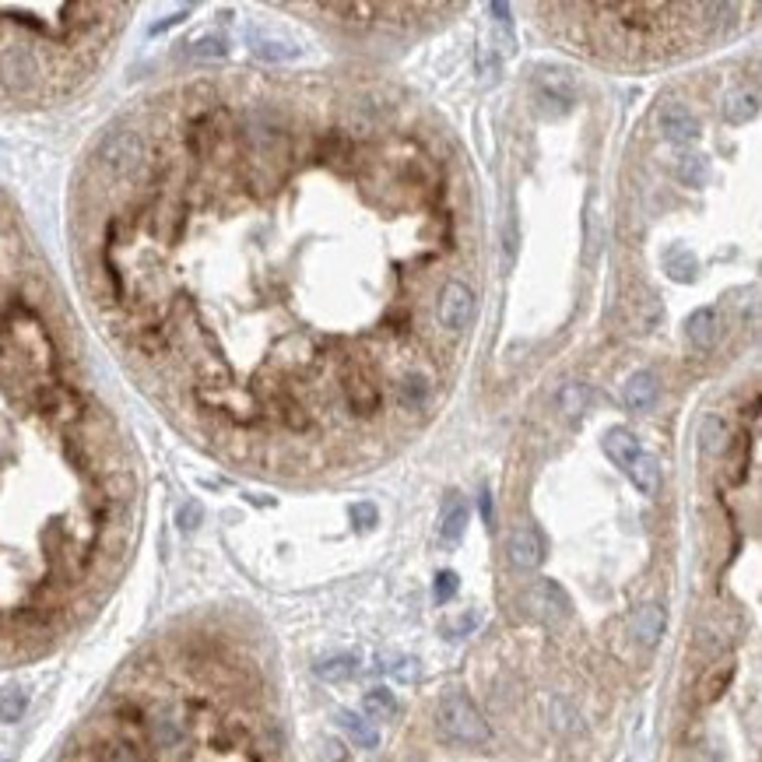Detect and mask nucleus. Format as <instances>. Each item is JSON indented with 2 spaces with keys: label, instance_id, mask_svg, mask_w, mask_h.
<instances>
[{
  "label": "nucleus",
  "instance_id": "9",
  "mask_svg": "<svg viewBox=\"0 0 762 762\" xmlns=\"http://www.w3.org/2000/svg\"><path fill=\"white\" fill-rule=\"evenodd\" d=\"M632 636H636V643L639 646H654V643H661V636H664V625H668V612L661 608V605H643L636 615H632Z\"/></svg>",
  "mask_w": 762,
  "mask_h": 762
},
{
  "label": "nucleus",
  "instance_id": "22",
  "mask_svg": "<svg viewBox=\"0 0 762 762\" xmlns=\"http://www.w3.org/2000/svg\"><path fill=\"white\" fill-rule=\"evenodd\" d=\"M675 176H678V183H686V187H702V183H706V176H710L706 158H702V155H695V151L678 155V162H675Z\"/></svg>",
  "mask_w": 762,
  "mask_h": 762
},
{
  "label": "nucleus",
  "instance_id": "12",
  "mask_svg": "<svg viewBox=\"0 0 762 762\" xmlns=\"http://www.w3.org/2000/svg\"><path fill=\"white\" fill-rule=\"evenodd\" d=\"M355 140L341 134V131H331L317 140V158L327 162V165H341V169H351L355 165Z\"/></svg>",
  "mask_w": 762,
  "mask_h": 762
},
{
  "label": "nucleus",
  "instance_id": "5",
  "mask_svg": "<svg viewBox=\"0 0 762 762\" xmlns=\"http://www.w3.org/2000/svg\"><path fill=\"white\" fill-rule=\"evenodd\" d=\"M475 309H478V299L471 292V285L464 281H446L443 292H439V324L446 331H468L471 320H475Z\"/></svg>",
  "mask_w": 762,
  "mask_h": 762
},
{
  "label": "nucleus",
  "instance_id": "17",
  "mask_svg": "<svg viewBox=\"0 0 762 762\" xmlns=\"http://www.w3.org/2000/svg\"><path fill=\"white\" fill-rule=\"evenodd\" d=\"M429 394H432V383H429L425 373H405L401 383H397V401H401V408H408V412H418V408L429 401Z\"/></svg>",
  "mask_w": 762,
  "mask_h": 762
},
{
  "label": "nucleus",
  "instance_id": "31",
  "mask_svg": "<svg viewBox=\"0 0 762 762\" xmlns=\"http://www.w3.org/2000/svg\"><path fill=\"white\" fill-rule=\"evenodd\" d=\"M478 509H482L485 527L492 531V527H495V502H492V492H482V495H478Z\"/></svg>",
  "mask_w": 762,
  "mask_h": 762
},
{
  "label": "nucleus",
  "instance_id": "10",
  "mask_svg": "<svg viewBox=\"0 0 762 762\" xmlns=\"http://www.w3.org/2000/svg\"><path fill=\"white\" fill-rule=\"evenodd\" d=\"M464 531H468V502L457 492H450L443 502V517H439V538L446 545H457L464 538Z\"/></svg>",
  "mask_w": 762,
  "mask_h": 762
},
{
  "label": "nucleus",
  "instance_id": "28",
  "mask_svg": "<svg viewBox=\"0 0 762 762\" xmlns=\"http://www.w3.org/2000/svg\"><path fill=\"white\" fill-rule=\"evenodd\" d=\"M351 524L358 531H373L380 524V509L373 502H351Z\"/></svg>",
  "mask_w": 762,
  "mask_h": 762
},
{
  "label": "nucleus",
  "instance_id": "26",
  "mask_svg": "<svg viewBox=\"0 0 762 762\" xmlns=\"http://www.w3.org/2000/svg\"><path fill=\"white\" fill-rule=\"evenodd\" d=\"M587 401H590V390L583 387V383H565V390L558 394V408H562V415H580L583 408H587Z\"/></svg>",
  "mask_w": 762,
  "mask_h": 762
},
{
  "label": "nucleus",
  "instance_id": "30",
  "mask_svg": "<svg viewBox=\"0 0 762 762\" xmlns=\"http://www.w3.org/2000/svg\"><path fill=\"white\" fill-rule=\"evenodd\" d=\"M394 678H401V682H415V678H418V661H415V657H408V661L401 657V661L394 664Z\"/></svg>",
  "mask_w": 762,
  "mask_h": 762
},
{
  "label": "nucleus",
  "instance_id": "11",
  "mask_svg": "<svg viewBox=\"0 0 762 762\" xmlns=\"http://www.w3.org/2000/svg\"><path fill=\"white\" fill-rule=\"evenodd\" d=\"M605 453H608L612 464H619L622 471H629V464L643 453V446H639V439L625 425H615V429L605 432Z\"/></svg>",
  "mask_w": 762,
  "mask_h": 762
},
{
  "label": "nucleus",
  "instance_id": "6",
  "mask_svg": "<svg viewBox=\"0 0 762 762\" xmlns=\"http://www.w3.org/2000/svg\"><path fill=\"white\" fill-rule=\"evenodd\" d=\"M520 605L527 608L531 619H541V622H558V619L569 615V598H565V590H562L558 583H552V580L531 583V587L524 590Z\"/></svg>",
  "mask_w": 762,
  "mask_h": 762
},
{
  "label": "nucleus",
  "instance_id": "14",
  "mask_svg": "<svg viewBox=\"0 0 762 762\" xmlns=\"http://www.w3.org/2000/svg\"><path fill=\"white\" fill-rule=\"evenodd\" d=\"M717 331H720V317H717V309H710V306L695 309L693 317H689V324H686L689 341H693L695 348H702V351L717 341Z\"/></svg>",
  "mask_w": 762,
  "mask_h": 762
},
{
  "label": "nucleus",
  "instance_id": "19",
  "mask_svg": "<svg viewBox=\"0 0 762 762\" xmlns=\"http://www.w3.org/2000/svg\"><path fill=\"white\" fill-rule=\"evenodd\" d=\"M664 268H668V277H671V281H682V285L699 277V261H695L686 246H671L668 257H664Z\"/></svg>",
  "mask_w": 762,
  "mask_h": 762
},
{
  "label": "nucleus",
  "instance_id": "32",
  "mask_svg": "<svg viewBox=\"0 0 762 762\" xmlns=\"http://www.w3.org/2000/svg\"><path fill=\"white\" fill-rule=\"evenodd\" d=\"M506 264H513V253H517V229H513V211H509V218H506Z\"/></svg>",
  "mask_w": 762,
  "mask_h": 762
},
{
  "label": "nucleus",
  "instance_id": "20",
  "mask_svg": "<svg viewBox=\"0 0 762 762\" xmlns=\"http://www.w3.org/2000/svg\"><path fill=\"white\" fill-rule=\"evenodd\" d=\"M727 425H724V418L710 415L702 421V429H699V446H702V453H724L727 450Z\"/></svg>",
  "mask_w": 762,
  "mask_h": 762
},
{
  "label": "nucleus",
  "instance_id": "23",
  "mask_svg": "<svg viewBox=\"0 0 762 762\" xmlns=\"http://www.w3.org/2000/svg\"><path fill=\"white\" fill-rule=\"evenodd\" d=\"M362 706H365V713L373 720H394L397 717V699H394L390 689H369L365 699H362Z\"/></svg>",
  "mask_w": 762,
  "mask_h": 762
},
{
  "label": "nucleus",
  "instance_id": "15",
  "mask_svg": "<svg viewBox=\"0 0 762 762\" xmlns=\"http://www.w3.org/2000/svg\"><path fill=\"white\" fill-rule=\"evenodd\" d=\"M759 116V92L756 88H742V92H731L727 102H724V120L727 124H752Z\"/></svg>",
  "mask_w": 762,
  "mask_h": 762
},
{
  "label": "nucleus",
  "instance_id": "2",
  "mask_svg": "<svg viewBox=\"0 0 762 762\" xmlns=\"http://www.w3.org/2000/svg\"><path fill=\"white\" fill-rule=\"evenodd\" d=\"M124 7L46 4L0 7V99H25L92 68Z\"/></svg>",
  "mask_w": 762,
  "mask_h": 762
},
{
  "label": "nucleus",
  "instance_id": "24",
  "mask_svg": "<svg viewBox=\"0 0 762 762\" xmlns=\"http://www.w3.org/2000/svg\"><path fill=\"white\" fill-rule=\"evenodd\" d=\"M355 668H358V661L351 654H338V657H327V661L317 664V678H324V682H345V678L355 675Z\"/></svg>",
  "mask_w": 762,
  "mask_h": 762
},
{
  "label": "nucleus",
  "instance_id": "25",
  "mask_svg": "<svg viewBox=\"0 0 762 762\" xmlns=\"http://www.w3.org/2000/svg\"><path fill=\"white\" fill-rule=\"evenodd\" d=\"M25 706H28L25 693H21L18 686H7V689L0 693V720H4V724H14V720H21Z\"/></svg>",
  "mask_w": 762,
  "mask_h": 762
},
{
  "label": "nucleus",
  "instance_id": "35",
  "mask_svg": "<svg viewBox=\"0 0 762 762\" xmlns=\"http://www.w3.org/2000/svg\"><path fill=\"white\" fill-rule=\"evenodd\" d=\"M324 749L331 752V762H345V749L338 742H324Z\"/></svg>",
  "mask_w": 762,
  "mask_h": 762
},
{
  "label": "nucleus",
  "instance_id": "18",
  "mask_svg": "<svg viewBox=\"0 0 762 762\" xmlns=\"http://www.w3.org/2000/svg\"><path fill=\"white\" fill-rule=\"evenodd\" d=\"M338 724H341V731L351 738V745H358V749H376V745H380V731H376L365 717L341 710V713H338Z\"/></svg>",
  "mask_w": 762,
  "mask_h": 762
},
{
  "label": "nucleus",
  "instance_id": "29",
  "mask_svg": "<svg viewBox=\"0 0 762 762\" xmlns=\"http://www.w3.org/2000/svg\"><path fill=\"white\" fill-rule=\"evenodd\" d=\"M475 625H478V612H468V615H457L453 622L443 625V632L446 636H468V632H475Z\"/></svg>",
  "mask_w": 762,
  "mask_h": 762
},
{
  "label": "nucleus",
  "instance_id": "3",
  "mask_svg": "<svg viewBox=\"0 0 762 762\" xmlns=\"http://www.w3.org/2000/svg\"><path fill=\"white\" fill-rule=\"evenodd\" d=\"M436 727L446 742L464 745V749H482L488 745L492 731H488L482 710L471 702L468 693H446L436 706Z\"/></svg>",
  "mask_w": 762,
  "mask_h": 762
},
{
  "label": "nucleus",
  "instance_id": "13",
  "mask_svg": "<svg viewBox=\"0 0 762 762\" xmlns=\"http://www.w3.org/2000/svg\"><path fill=\"white\" fill-rule=\"evenodd\" d=\"M657 401V376L654 373H632L629 380H625V405L632 408V412H646L650 405Z\"/></svg>",
  "mask_w": 762,
  "mask_h": 762
},
{
  "label": "nucleus",
  "instance_id": "21",
  "mask_svg": "<svg viewBox=\"0 0 762 762\" xmlns=\"http://www.w3.org/2000/svg\"><path fill=\"white\" fill-rule=\"evenodd\" d=\"M731 678H734V661H724V664H713L710 671H706V678H702V702H713V699H720L724 689L731 686Z\"/></svg>",
  "mask_w": 762,
  "mask_h": 762
},
{
  "label": "nucleus",
  "instance_id": "7",
  "mask_svg": "<svg viewBox=\"0 0 762 762\" xmlns=\"http://www.w3.org/2000/svg\"><path fill=\"white\" fill-rule=\"evenodd\" d=\"M506 552H509V562H513L517 569H538V565L545 562L549 545H545V534H541L534 524H524V527H517V531L509 534Z\"/></svg>",
  "mask_w": 762,
  "mask_h": 762
},
{
  "label": "nucleus",
  "instance_id": "34",
  "mask_svg": "<svg viewBox=\"0 0 762 762\" xmlns=\"http://www.w3.org/2000/svg\"><path fill=\"white\" fill-rule=\"evenodd\" d=\"M197 520H201V509H197V506H187V509L180 513V524H183L187 531H190V527H197Z\"/></svg>",
  "mask_w": 762,
  "mask_h": 762
},
{
  "label": "nucleus",
  "instance_id": "27",
  "mask_svg": "<svg viewBox=\"0 0 762 762\" xmlns=\"http://www.w3.org/2000/svg\"><path fill=\"white\" fill-rule=\"evenodd\" d=\"M457 573L453 569H443V573H436V583H432V598H436V605H446L453 594H457Z\"/></svg>",
  "mask_w": 762,
  "mask_h": 762
},
{
  "label": "nucleus",
  "instance_id": "8",
  "mask_svg": "<svg viewBox=\"0 0 762 762\" xmlns=\"http://www.w3.org/2000/svg\"><path fill=\"white\" fill-rule=\"evenodd\" d=\"M657 124H661V134L675 144H689V140L699 138V120L682 102H664L657 113Z\"/></svg>",
  "mask_w": 762,
  "mask_h": 762
},
{
  "label": "nucleus",
  "instance_id": "16",
  "mask_svg": "<svg viewBox=\"0 0 762 762\" xmlns=\"http://www.w3.org/2000/svg\"><path fill=\"white\" fill-rule=\"evenodd\" d=\"M625 475L632 478V485L639 488L643 495H654V492L661 488V461H657L654 453H639V457L629 464Z\"/></svg>",
  "mask_w": 762,
  "mask_h": 762
},
{
  "label": "nucleus",
  "instance_id": "33",
  "mask_svg": "<svg viewBox=\"0 0 762 762\" xmlns=\"http://www.w3.org/2000/svg\"><path fill=\"white\" fill-rule=\"evenodd\" d=\"M488 14H495V21H499L506 32L513 28V18H509V7H506V4H488Z\"/></svg>",
  "mask_w": 762,
  "mask_h": 762
},
{
  "label": "nucleus",
  "instance_id": "4",
  "mask_svg": "<svg viewBox=\"0 0 762 762\" xmlns=\"http://www.w3.org/2000/svg\"><path fill=\"white\" fill-rule=\"evenodd\" d=\"M341 390H345L348 408H351L358 418L376 415V412H380V405H383L380 380H376L373 365H369V362H362V358H348L345 365H341Z\"/></svg>",
  "mask_w": 762,
  "mask_h": 762
},
{
  "label": "nucleus",
  "instance_id": "1",
  "mask_svg": "<svg viewBox=\"0 0 762 762\" xmlns=\"http://www.w3.org/2000/svg\"><path fill=\"white\" fill-rule=\"evenodd\" d=\"M131 492L0 211V650L46 639L124 552Z\"/></svg>",
  "mask_w": 762,
  "mask_h": 762
}]
</instances>
